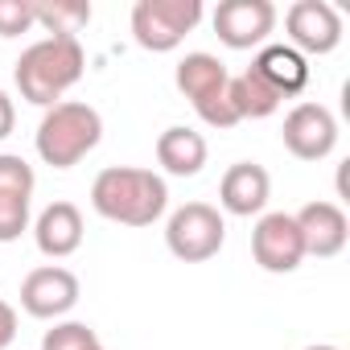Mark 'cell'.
I'll return each mask as SVG.
<instances>
[{
    "label": "cell",
    "instance_id": "6da1fadb",
    "mask_svg": "<svg viewBox=\"0 0 350 350\" xmlns=\"http://www.w3.org/2000/svg\"><path fill=\"white\" fill-rule=\"evenodd\" d=\"M91 206L120 227H152L169 206V186L161 173L136 165H107L91 182Z\"/></svg>",
    "mask_w": 350,
    "mask_h": 350
},
{
    "label": "cell",
    "instance_id": "7a4b0ae2",
    "mask_svg": "<svg viewBox=\"0 0 350 350\" xmlns=\"http://www.w3.org/2000/svg\"><path fill=\"white\" fill-rule=\"evenodd\" d=\"M83 70H87V54H83L79 38H42L17 58L13 79H17L21 99H29L38 107H54L83 79Z\"/></svg>",
    "mask_w": 350,
    "mask_h": 350
},
{
    "label": "cell",
    "instance_id": "3957f363",
    "mask_svg": "<svg viewBox=\"0 0 350 350\" xmlns=\"http://www.w3.org/2000/svg\"><path fill=\"white\" fill-rule=\"evenodd\" d=\"M103 140V116L91 103L79 99H62L54 107H46L42 124H38V157L54 169H75L87 152H95Z\"/></svg>",
    "mask_w": 350,
    "mask_h": 350
},
{
    "label": "cell",
    "instance_id": "277c9868",
    "mask_svg": "<svg viewBox=\"0 0 350 350\" xmlns=\"http://www.w3.org/2000/svg\"><path fill=\"white\" fill-rule=\"evenodd\" d=\"M173 83H178V91L194 103V111H198L202 124L223 128V132L239 124L235 103H231V91H227L231 87V75H227V66L215 54H202V50L186 54L178 62V70H173Z\"/></svg>",
    "mask_w": 350,
    "mask_h": 350
},
{
    "label": "cell",
    "instance_id": "5b68a950",
    "mask_svg": "<svg viewBox=\"0 0 350 350\" xmlns=\"http://www.w3.org/2000/svg\"><path fill=\"white\" fill-rule=\"evenodd\" d=\"M202 21V0H136L132 5V38L140 50L169 54L186 42Z\"/></svg>",
    "mask_w": 350,
    "mask_h": 350
},
{
    "label": "cell",
    "instance_id": "8992f818",
    "mask_svg": "<svg viewBox=\"0 0 350 350\" xmlns=\"http://www.w3.org/2000/svg\"><path fill=\"white\" fill-rule=\"evenodd\" d=\"M223 243H227V223L211 202H186L165 223V247L182 264H206L223 252Z\"/></svg>",
    "mask_w": 350,
    "mask_h": 350
},
{
    "label": "cell",
    "instance_id": "52a82bcc",
    "mask_svg": "<svg viewBox=\"0 0 350 350\" xmlns=\"http://www.w3.org/2000/svg\"><path fill=\"white\" fill-rule=\"evenodd\" d=\"M276 17L272 0H223L215 9V33L227 50H256L276 33Z\"/></svg>",
    "mask_w": 350,
    "mask_h": 350
},
{
    "label": "cell",
    "instance_id": "ba28073f",
    "mask_svg": "<svg viewBox=\"0 0 350 350\" xmlns=\"http://www.w3.org/2000/svg\"><path fill=\"white\" fill-rule=\"evenodd\" d=\"M79 276L62 264H42L21 280V309L38 321H58L79 305Z\"/></svg>",
    "mask_w": 350,
    "mask_h": 350
},
{
    "label": "cell",
    "instance_id": "9c48e42d",
    "mask_svg": "<svg viewBox=\"0 0 350 350\" xmlns=\"http://www.w3.org/2000/svg\"><path fill=\"white\" fill-rule=\"evenodd\" d=\"M252 256L264 272L272 276H288L301 268L305 260V243H301V231H297V219L284 215V211H272L264 215L256 227H252Z\"/></svg>",
    "mask_w": 350,
    "mask_h": 350
},
{
    "label": "cell",
    "instance_id": "30bf717a",
    "mask_svg": "<svg viewBox=\"0 0 350 350\" xmlns=\"http://www.w3.org/2000/svg\"><path fill=\"white\" fill-rule=\"evenodd\" d=\"M280 140L297 161H325L338 144V120L325 103H297L284 116Z\"/></svg>",
    "mask_w": 350,
    "mask_h": 350
},
{
    "label": "cell",
    "instance_id": "8fae6325",
    "mask_svg": "<svg viewBox=\"0 0 350 350\" xmlns=\"http://www.w3.org/2000/svg\"><path fill=\"white\" fill-rule=\"evenodd\" d=\"M284 33L297 54H334L342 42V17L325 0H297L284 13Z\"/></svg>",
    "mask_w": 350,
    "mask_h": 350
},
{
    "label": "cell",
    "instance_id": "7c38bea8",
    "mask_svg": "<svg viewBox=\"0 0 350 350\" xmlns=\"http://www.w3.org/2000/svg\"><path fill=\"white\" fill-rule=\"evenodd\" d=\"M293 219H297L305 256L334 260L346 247V239H350V223H346V211L338 202H305Z\"/></svg>",
    "mask_w": 350,
    "mask_h": 350
},
{
    "label": "cell",
    "instance_id": "4fadbf2b",
    "mask_svg": "<svg viewBox=\"0 0 350 350\" xmlns=\"http://www.w3.org/2000/svg\"><path fill=\"white\" fill-rule=\"evenodd\" d=\"M272 198V178H268V169L256 165V161H235L227 173H223V182H219V206L235 219H252L268 206Z\"/></svg>",
    "mask_w": 350,
    "mask_h": 350
},
{
    "label": "cell",
    "instance_id": "5bb4252c",
    "mask_svg": "<svg viewBox=\"0 0 350 350\" xmlns=\"http://www.w3.org/2000/svg\"><path fill=\"white\" fill-rule=\"evenodd\" d=\"M33 239H38V252L50 260L75 256L83 247V211L75 202H50L33 223Z\"/></svg>",
    "mask_w": 350,
    "mask_h": 350
},
{
    "label": "cell",
    "instance_id": "9a60e30c",
    "mask_svg": "<svg viewBox=\"0 0 350 350\" xmlns=\"http://www.w3.org/2000/svg\"><path fill=\"white\" fill-rule=\"evenodd\" d=\"M252 70L280 95V99H288V95H301L305 87H309V58L305 54H297L288 42H268V46H260V54H256V62H252Z\"/></svg>",
    "mask_w": 350,
    "mask_h": 350
},
{
    "label": "cell",
    "instance_id": "2e32d148",
    "mask_svg": "<svg viewBox=\"0 0 350 350\" xmlns=\"http://www.w3.org/2000/svg\"><path fill=\"white\" fill-rule=\"evenodd\" d=\"M211 148H206V136L186 128V124H173L157 136V165L165 173H173V178H194V173H202Z\"/></svg>",
    "mask_w": 350,
    "mask_h": 350
},
{
    "label": "cell",
    "instance_id": "e0dca14e",
    "mask_svg": "<svg viewBox=\"0 0 350 350\" xmlns=\"http://www.w3.org/2000/svg\"><path fill=\"white\" fill-rule=\"evenodd\" d=\"M227 91H231V103H235L239 124H243V120H268V116H276L280 103H284L252 66H247L243 75H231V87H227Z\"/></svg>",
    "mask_w": 350,
    "mask_h": 350
},
{
    "label": "cell",
    "instance_id": "ac0fdd59",
    "mask_svg": "<svg viewBox=\"0 0 350 350\" xmlns=\"http://www.w3.org/2000/svg\"><path fill=\"white\" fill-rule=\"evenodd\" d=\"M33 25H42L50 38H79L91 25L87 0H54V5H33Z\"/></svg>",
    "mask_w": 350,
    "mask_h": 350
},
{
    "label": "cell",
    "instance_id": "d6986e66",
    "mask_svg": "<svg viewBox=\"0 0 350 350\" xmlns=\"http://www.w3.org/2000/svg\"><path fill=\"white\" fill-rule=\"evenodd\" d=\"M38 173L25 157L17 152H0V194H17V198H33Z\"/></svg>",
    "mask_w": 350,
    "mask_h": 350
},
{
    "label": "cell",
    "instance_id": "ffe728a7",
    "mask_svg": "<svg viewBox=\"0 0 350 350\" xmlns=\"http://www.w3.org/2000/svg\"><path fill=\"white\" fill-rule=\"evenodd\" d=\"M99 334L87 321H54V329L42 334V350H91Z\"/></svg>",
    "mask_w": 350,
    "mask_h": 350
},
{
    "label": "cell",
    "instance_id": "44dd1931",
    "mask_svg": "<svg viewBox=\"0 0 350 350\" xmlns=\"http://www.w3.org/2000/svg\"><path fill=\"white\" fill-rule=\"evenodd\" d=\"M29 231V198L0 194V243H13Z\"/></svg>",
    "mask_w": 350,
    "mask_h": 350
},
{
    "label": "cell",
    "instance_id": "7402d4cb",
    "mask_svg": "<svg viewBox=\"0 0 350 350\" xmlns=\"http://www.w3.org/2000/svg\"><path fill=\"white\" fill-rule=\"evenodd\" d=\"M33 29V0H0V38Z\"/></svg>",
    "mask_w": 350,
    "mask_h": 350
},
{
    "label": "cell",
    "instance_id": "603a6c76",
    "mask_svg": "<svg viewBox=\"0 0 350 350\" xmlns=\"http://www.w3.org/2000/svg\"><path fill=\"white\" fill-rule=\"evenodd\" d=\"M13 338H17V309L0 297V350H9Z\"/></svg>",
    "mask_w": 350,
    "mask_h": 350
},
{
    "label": "cell",
    "instance_id": "cb8c5ba5",
    "mask_svg": "<svg viewBox=\"0 0 350 350\" xmlns=\"http://www.w3.org/2000/svg\"><path fill=\"white\" fill-rule=\"evenodd\" d=\"M13 128H17V107H13L9 91H0V140L13 136Z\"/></svg>",
    "mask_w": 350,
    "mask_h": 350
},
{
    "label": "cell",
    "instance_id": "d4e9b609",
    "mask_svg": "<svg viewBox=\"0 0 350 350\" xmlns=\"http://www.w3.org/2000/svg\"><path fill=\"white\" fill-rule=\"evenodd\" d=\"M305 350H338V346H329V342H317V346H305Z\"/></svg>",
    "mask_w": 350,
    "mask_h": 350
},
{
    "label": "cell",
    "instance_id": "484cf974",
    "mask_svg": "<svg viewBox=\"0 0 350 350\" xmlns=\"http://www.w3.org/2000/svg\"><path fill=\"white\" fill-rule=\"evenodd\" d=\"M91 350H107V346H103V342H95V346H91Z\"/></svg>",
    "mask_w": 350,
    "mask_h": 350
}]
</instances>
